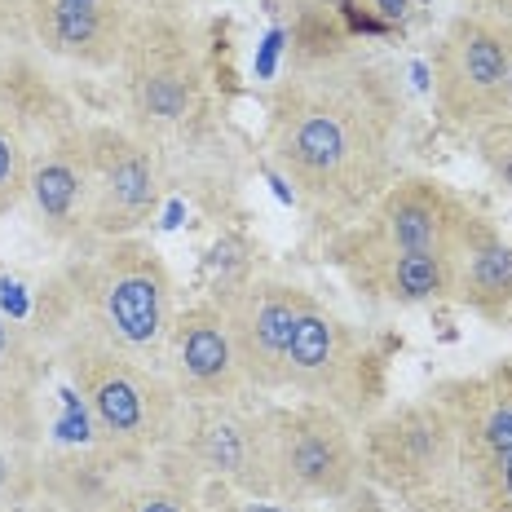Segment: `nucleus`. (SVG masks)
Returning <instances> with one entry per match:
<instances>
[{"label":"nucleus","mask_w":512,"mask_h":512,"mask_svg":"<svg viewBox=\"0 0 512 512\" xmlns=\"http://www.w3.org/2000/svg\"><path fill=\"white\" fill-rule=\"evenodd\" d=\"M173 446L195 477H212L248 499H274V407L256 389L186 402Z\"/></svg>","instance_id":"nucleus-7"},{"label":"nucleus","mask_w":512,"mask_h":512,"mask_svg":"<svg viewBox=\"0 0 512 512\" xmlns=\"http://www.w3.org/2000/svg\"><path fill=\"white\" fill-rule=\"evenodd\" d=\"M451 301L482 318H504L512 309V248L495 230L451 256Z\"/></svg>","instance_id":"nucleus-18"},{"label":"nucleus","mask_w":512,"mask_h":512,"mask_svg":"<svg viewBox=\"0 0 512 512\" xmlns=\"http://www.w3.org/2000/svg\"><path fill=\"white\" fill-rule=\"evenodd\" d=\"M345 279L358 296L384 301V305L451 301V256H433V252L380 256V261L349 265Z\"/></svg>","instance_id":"nucleus-17"},{"label":"nucleus","mask_w":512,"mask_h":512,"mask_svg":"<svg viewBox=\"0 0 512 512\" xmlns=\"http://www.w3.org/2000/svg\"><path fill=\"white\" fill-rule=\"evenodd\" d=\"M49 371H53V358L45 340L36 336V327H23L18 318H9L0 309V380L40 389L49 380Z\"/></svg>","instance_id":"nucleus-19"},{"label":"nucleus","mask_w":512,"mask_h":512,"mask_svg":"<svg viewBox=\"0 0 512 512\" xmlns=\"http://www.w3.org/2000/svg\"><path fill=\"white\" fill-rule=\"evenodd\" d=\"M362 486L358 424L318 402L274 407V499L340 504Z\"/></svg>","instance_id":"nucleus-8"},{"label":"nucleus","mask_w":512,"mask_h":512,"mask_svg":"<svg viewBox=\"0 0 512 512\" xmlns=\"http://www.w3.org/2000/svg\"><path fill=\"white\" fill-rule=\"evenodd\" d=\"M102 512H120V508H115V504H111V508H102Z\"/></svg>","instance_id":"nucleus-25"},{"label":"nucleus","mask_w":512,"mask_h":512,"mask_svg":"<svg viewBox=\"0 0 512 512\" xmlns=\"http://www.w3.org/2000/svg\"><path fill=\"white\" fill-rule=\"evenodd\" d=\"M151 14L128 5H84V0H23V27L45 53L89 71L120 67L133 27Z\"/></svg>","instance_id":"nucleus-13"},{"label":"nucleus","mask_w":512,"mask_h":512,"mask_svg":"<svg viewBox=\"0 0 512 512\" xmlns=\"http://www.w3.org/2000/svg\"><path fill=\"white\" fill-rule=\"evenodd\" d=\"M477 151H482L490 164H512V27H508V76H504V93H499V106L490 115L486 133L477 137Z\"/></svg>","instance_id":"nucleus-20"},{"label":"nucleus","mask_w":512,"mask_h":512,"mask_svg":"<svg viewBox=\"0 0 512 512\" xmlns=\"http://www.w3.org/2000/svg\"><path fill=\"white\" fill-rule=\"evenodd\" d=\"M437 407L451 415V429L473 455H512V358L473 376L433 384Z\"/></svg>","instance_id":"nucleus-15"},{"label":"nucleus","mask_w":512,"mask_h":512,"mask_svg":"<svg viewBox=\"0 0 512 512\" xmlns=\"http://www.w3.org/2000/svg\"><path fill=\"white\" fill-rule=\"evenodd\" d=\"M49 358L80 393L106 451L124 460H151L164 446H173L186 398L164 367H151V362L84 336L49 345Z\"/></svg>","instance_id":"nucleus-3"},{"label":"nucleus","mask_w":512,"mask_h":512,"mask_svg":"<svg viewBox=\"0 0 512 512\" xmlns=\"http://www.w3.org/2000/svg\"><path fill=\"white\" fill-rule=\"evenodd\" d=\"M508 76V27L460 14L433 45V98L442 120L477 146Z\"/></svg>","instance_id":"nucleus-9"},{"label":"nucleus","mask_w":512,"mask_h":512,"mask_svg":"<svg viewBox=\"0 0 512 512\" xmlns=\"http://www.w3.org/2000/svg\"><path fill=\"white\" fill-rule=\"evenodd\" d=\"M464 14H477L486 23L512 27V0H464Z\"/></svg>","instance_id":"nucleus-21"},{"label":"nucleus","mask_w":512,"mask_h":512,"mask_svg":"<svg viewBox=\"0 0 512 512\" xmlns=\"http://www.w3.org/2000/svg\"><path fill=\"white\" fill-rule=\"evenodd\" d=\"M217 305L230 323V340L248 389L256 393L287 389V349H292L301 309L309 305L305 287L274 279V274H248V279H234L221 287Z\"/></svg>","instance_id":"nucleus-11"},{"label":"nucleus","mask_w":512,"mask_h":512,"mask_svg":"<svg viewBox=\"0 0 512 512\" xmlns=\"http://www.w3.org/2000/svg\"><path fill=\"white\" fill-rule=\"evenodd\" d=\"M265 111L274 168L323 226H354L398 181L407 102L398 71L384 58L345 49L323 62L287 67Z\"/></svg>","instance_id":"nucleus-1"},{"label":"nucleus","mask_w":512,"mask_h":512,"mask_svg":"<svg viewBox=\"0 0 512 512\" xmlns=\"http://www.w3.org/2000/svg\"><path fill=\"white\" fill-rule=\"evenodd\" d=\"M490 230L495 226L468 199L455 195L446 181L411 173V177L393 181L354 226L336 230L332 243H327V256L345 274L349 265L380 261V256H402V252L455 256Z\"/></svg>","instance_id":"nucleus-5"},{"label":"nucleus","mask_w":512,"mask_h":512,"mask_svg":"<svg viewBox=\"0 0 512 512\" xmlns=\"http://www.w3.org/2000/svg\"><path fill=\"white\" fill-rule=\"evenodd\" d=\"M252 512H279V508H252Z\"/></svg>","instance_id":"nucleus-24"},{"label":"nucleus","mask_w":512,"mask_h":512,"mask_svg":"<svg viewBox=\"0 0 512 512\" xmlns=\"http://www.w3.org/2000/svg\"><path fill=\"white\" fill-rule=\"evenodd\" d=\"M173 323V274L137 234L71 252L36 296V336L45 349L67 336H84L151 367H168Z\"/></svg>","instance_id":"nucleus-2"},{"label":"nucleus","mask_w":512,"mask_h":512,"mask_svg":"<svg viewBox=\"0 0 512 512\" xmlns=\"http://www.w3.org/2000/svg\"><path fill=\"white\" fill-rule=\"evenodd\" d=\"M84 5H128L137 14H177L181 0H84ZM18 9H23V0H18Z\"/></svg>","instance_id":"nucleus-22"},{"label":"nucleus","mask_w":512,"mask_h":512,"mask_svg":"<svg viewBox=\"0 0 512 512\" xmlns=\"http://www.w3.org/2000/svg\"><path fill=\"white\" fill-rule=\"evenodd\" d=\"M45 460V411L40 389L0 380V504L23 508L40 499Z\"/></svg>","instance_id":"nucleus-16"},{"label":"nucleus","mask_w":512,"mask_h":512,"mask_svg":"<svg viewBox=\"0 0 512 512\" xmlns=\"http://www.w3.org/2000/svg\"><path fill=\"white\" fill-rule=\"evenodd\" d=\"M36 504H40V512H62L58 504H49V499H36Z\"/></svg>","instance_id":"nucleus-23"},{"label":"nucleus","mask_w":512,"mask_h":512,"mask_svg":"<svg viewBox=\"0 0 512 512\" xmlns=\"http://www.w3.org/2000/svg\"><path fill=\"white\" fill-rule=\"evenodd\" d=\"M287 389H296L305 402L332 407L349 424H367L384 411L389 398V367L376 340L345 323L327 305L309 296L296 323L292 349H287Z\"/></svg>","instance_id":"nucleus-6"},{"label":"nucleus","mask_w":512,"mask_h":512,"mask_svg":"<svg viewBox=\"0 0 512 512\" xmlns=\"http://www.w3.org/2000/svg\"><path fill=\"white\" fill-rule=\"evenodd\" d=\"M120 98L128 128L164 146L186 137L208 111L204 31L190 14H151L120 53Z\"/></svg>","instance_id":"nucleus-4"},{"label":"nucleus","mask_w":512,"mask_h":512,"mask_svg":"<svg viewBox=\"0 0 512 512\" xmlns=\"http://www.w3.org/2000/svg\"><path fill=\"white\" fill-rule=\"evenodd\" d=\"M89 151V230L128 239L159 212V151L128 124H84Z\"/></svg>","instance_id":"nucleus-10"},{"label":"nucleus","mask_w":512,"mask_h":512,"mask_svg":"<svg viewBox=\"0 0 512 512\" xmlns=\"http://www.w3.org/2000/svg\"><path fill=\"white\" fill-rule=\"evenodd\" d=\"M168 376L186 402L234 398L248 389L230 340V323L217 301H195L177 314L173 340H168Z\"/></svg>","instance_id":"nucleus-14"},{"label":"nucleus","mask_w":512,"mask_h":512,"mask_svg":"<svg viewBox=\"0 0 512 512\" xmlns=\"http://www.w3.org/2000/svg\"><path fill=\"white\" fill-rule=\"evenodd\" d=\"M27 208L45 239L80 252L93 248L89 230V151H84V124H71L49 137L45 151L31 159Z\"/></svg>","instance_id":"nucleus-12"}]
</instances>
